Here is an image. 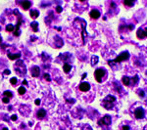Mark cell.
<instances>
[{
    "instance_id": "43",
    "label": "cell",
    "mask_w": 147,
    "mask_h": 130,
    "mask_svg": "<svg viewBox=\"0 0 147 130\" xmlns=\"http://www.w3.org/2000/svg\"><path fill=\"white\" fill-rule=\"evenodd\" d=\"M2 42V37H1V35H0V43Z\"/></svg>"
},
{
    "instance_id": "38",
    "label": "cell",
    "mask_w": 147,
    "mask_h": 130,
    "mask_svg": "<svg viewBox=\"0 0 147 130\" xmlns=\"http://www.w3.org/2000/svg\"><path fill=\"white\" fill-rule=\"evenodd\" d=\"M34 103H35V105H36V106H38V105H40L41 101H40V99H36V100L34 101Z\"/></svg>"
},
{
    "instance_id": "34",
    "label": "cell",
    "mask_w": 147,
    "mask_h": 130,
    "mask_svg": "<svg viewBox=\"0 0 147 130\" xmlns=\"http://www.w3.org/2000/svg\"><path fill=\"white\" fill-rule=\"evenodd\" d=\"M83 130H92V128H91L90 126L88 125V124H86V125H84V126H83Z\"/></svg>"
},
{
    "instance_id": "14",
    "label": "cell",
    "mask_w": 147,
    "mask_h": 130,
    "mask_svg": "<svg viewBox=\"0 0 147 130\" xmlns=\"http://www.w3.org/2000/svg\"><path fill=\"white\" fill-rule=\"evenodd\" d=\"M20 4L22 5V8L24 10H29V8H30V6H31V2L30 1H29V0H25V1H22Z\"/></svg>"
},
{
    "instance_id": "10",
    "label": "cell",
    "mask_w": 147,
    "mask_h": 130,
    "mask_svg": "<svg viewBox=\"0 0 147 130\" xmlns=\"http://www.w3.org/2000/svg\"><path fill=\"white\" fill-rule=\"evenodd\" d=\"M78 89L81 92H87L90 89V84L88 82H81L79 85H78Z\"/></svg>"
},
{
    "instance_id": "13",
    "label": "cell",
    "mask_w": 147,
    "mask_h": 130,
    "mask_svg": "<svg viewBox=\"0 0 147 130\" xmlns=\"http://www.w3.org/2000/svg\"><path fill=\"white\" fill-rule=\"evenodd\" d=\"M54 40H55V47L56 48H61L62 46H63V39L61 38L60 36H58V35H56L55 37H54Z\"/></svg>"
},
{
    "instance_id": "41",
    "label": "cell",
    "mask_w": 147,
    "mask_h": 130,
    "mask_svg": "<svg viewBox=\"0 0 147 130\" xmlns=\"http://www.w3.org/2000/svg\"><path fill=\"white\" fill-rule=\"evenodd\" d=\"M30 40H32V41H34V40H36V37H34V36H32V37L30 38Z\"/></svg>"
},
{
    "instance_id": "19",
    "label": "cell",
    "mask_w": 147,
    "mask_h": 130,
    "mask_svg": "<svg viewBox=\"0 0 147 130\" xmlns=\"http://www.w3.org/2000/svg\"><path fill=\"white\" fill-rule=\"evenodd\" d=\"M123 81V84L124 85H126V86H129L130 85V77L128 76H124L122 79Z\"/></svg>"
},
{
    "instance_id": "44",
    "label": "cell",
    "mask_w": 147,
    "mask_h": 130,
    "mask_svg": "<svg viewBox=\"0 0 147 130\" xmlns=\"http://www.w3.org/2000/svg\"><path fill=\"white\" fill-rule=\"evenodd\" d=\"M0 30H1V28H0Z\"/></svg>"
},
{
    "instance_id": "33",
    "label": "cell",
    "mask_w": 147,
    "mask_h": 130,
    "mask_svg": "<svg viewBox=\"0 0 147 130\" xmlns=\"http://www.w3.org/2000/svg\"><path fill=\"white\" fill-rule=\"evenodd\" d=\"M2 102H3L4 104H9L10 99L9 98H7V97H3V98H2Z\"/></svg>"
},
{
    "instance_id": "21",
    "label": "cell",
    "mask_w": 147,
    "mask_h": 130,
    "mask_svg": "<svg viewBox=\"0 0 147 130\" xmlns=\"http://www.w3.org/2000/svg\"><path fill=\"white\" fill-rule=\"evenodd\" d=\"M30 27H31V29H32V30H34V32L38 31V23L37 22H32L30 24Z\"/></svg>"
},
{
    "instance_id": "9",
    "label": "cell",
    "mask_w": 147,
    "mask_h": 130,
    "mask_svg": "<svg viewBox=\"0 0 147 130\" xmlns=\"http://www.w3.org/2000/svg\"><path fill=\"white\" fill-rule=\"evenodd\" d=\"M136 36L139 39H143L147 37V28L146 29H138L136 31Z\"/></svg>"
},
{
    "instance_id": "32",
    "label": "cell",
    "mask_w": 147,
    "mask_h": 130,
    "mask_svg": "<svg viewBox=\"0 0 147 130\" xmlns=\"http://www.w3.org/2000/svg\"><path fill=\"white\" fill-rule=\"evenodd\" d=\"M55 11H56V12H57L58 14H60V13H61V12L63 11V8H62L61 6H57V7L55 8Z\"/></svg>"
},
{
    "instance_id": "16",
    "label": "cell",
    "mask_w": 147,
    "mask_h": 130,
    "mask_svg": "<svg viewBox=\"0 0 147 130\" xmlns=\"http://www.w3.org/2000/svg\"><path fill=\"white\" fill-rule=\"evenodd\" d=\"M45 116H46V111H45L44 109H40V110H38L37 112H36V117H37L38 119H42L43 117H45Z\"/></svg>"
},
{
    "instance_id": "37",
    "label": "cell",
    "mask_w": 147,
    "mask_h": 130,
    "mask_svg": "<svg viewBox=\"0 0 147 130\" xmlns=\"http://www.w3.org/2000/svg\"><path fill=\"white\" fill-rule=\"evenodd\" d=\"M122 130H130V127H129L128 125H124L123 126Z\"/></svg>"
},
{
    "instance_id": "17",
    "label": "cell",
    "mask_w": 147,
    "mask_h": 130,
    "mask_svg": "<svg viewBox=\"0 0 147 130\" xmlns=\"http://www.w3.org/2000/svg\"><path fill=\"white\" fill-rule=\"evenodd\" d=\"M60 58L63 60L65 63H68V61L70 59H72V55L69 53H65V54H60Z\"/></svg>"
},
{
    "instance_id": "20",
    "label": "cell",
    "mask_w": 147,
    "mask_h": 130,
    "mask_svg": "<svg viewBox=\"0 0 147 130\" xmlns=\"http://www.w3.org/2000/svg\"><path fill=\"white\" fill-rule=\"evenodd\" d=\"M29 15H30V17H31L32 19H36V18L39 16V12L37 10H30Z\"/></svg>"
},
{
    "instance_id": "5",
    "label": "cell",
    "mask_w": 147,
    "mask_h": 130,
    "mask_svg": "<svg viewBox=\"0 0 147 130\" xmlns=\"http://www.w3.org/2000/svg\"><path fill=\"white\" fill-rule=\"evenodd\" d=\"M107 75V72L104 67H99V68H96L95 72H94V76H95V79L98 83H101L103 81V78Z\"/></svg>"
},
{
    "instance_id": "8",
    "label": "cell",
    "mask_w": 147,
    "mask_h": 130,
    "mask_svg": "<svg viewBox=\"0 0 147 130\" xmlns=\"http://www.w3.org/2000/svg\"><path fill=\"white\" fill-rule=\"evenodd\" d=\"M134 116L136 117L137 119H141L145 116V111L143 108H137L136 110L134 111Z\"/></svg>"
},
{
    "instance_id": "12",
    "label": "cell",
    "mask_w": 147,
    "mask_h": 130,
    "mask_svg": "<svg viewBox=\"0 0 147 130\" xmlns=\"http://www.w3.org/2000/svg\"><path fill=\"white\" fill-rule=\"evenodd\" d=\"M89 16H90V18H91V19L97 20V19L100 18L101 14H100V12H99L97 9H92L91 11H90V13H89Z\"/></svg>"
},
{
    "instance_id": "25",
    "label": "cell",
    "mask_w": 147,
    "mask_h": 130,
    "mask_svg": "<svg viewBox=\"0 0 147 130\" xmlns=\"http://www.w3.org/2000/svg\"><path fill=\"white\" fill-rule=\"evenodd\" d=\"M114 86H115V90L117 92H119V93H121L122 92V88H121V86L119 85V83H118L117 81L114 82Z\"/></svg>"
},
{
    "instance_id": "24",
    "label": "cell",
    "mask_w": 147,
    "mask_h": 130,
    "mask_svg": "<svg viewBox=\"0 0 147 130\" xmlns=\"http://www.w3.org/2000/svg\"><path fill=\"white\" fill-rule=\"evenodd\" d=\"M15 29V25L13 24H8V25H6V30L8 31V32H13Z\"/></svg>"
},
{
    "instance_id": "35",
    "label": "cell",
    "mask_w": 147,
    "mask_h": 130,
    "mask_svg": "<svg viewBox=\"0 0 147 130\" xmlns=\"http://www.w3.org/2000/svg\"><path fill=\"white\" fill-rule=\"evenodd\" d=\"M3 73H4L5 75H9L10 73H11V71H10V70H8V68H7V70H5L4 72H3Z\"/></svg>"
},
{
    "instance_id": "3",
    "label": "cell",
    "mask_w": 147,
    "mask_h": 130,
    "mask_svg": "<svg viewBox=\"0 0 147 130\" xmlns=\"http://www.w3.org/2000/svg\"><path fill=\"white\" fill-rule=\"evenodd\" d=\"M14 14L16 15V17H17V24L15 25V29L14 31H13V34H14V36H20V34H21V30H20V27H21V24L24 23V19H23V17H22V15L21 13L19 12V10L18 9H15L14 10Z\"/></svg>"
},
{
    "instance_id": "42",
    "label": "cell",
    "mask_w": 147,
    "mask_h": 130,
    "mask_svg": "<svg viewBox=\"0 0 147 130\" xmlns=\"http://www.w3.org/2000/svg\"><path fill=\"white\" fill-rule=\"evenodd\" d=\"M1 130H8V127H2Z\"/></svg>"
},
{
    "instance_id": "28",
    "label": "cell",
    "mask_w": 147,
    "mask_h": 130,
    "mask_svg": "<svg viewBox=\"0 0 147 130\" xmlns=\"http://www.w3.org/2000/svg\"><path fill=\"white\" fill-rule=\"evenodd\" d=\"M18 92H19L20 95H24L25 93H26V89H25V87L24 86H21L19 89H18Z\"/></svg>"
},
{
    "instance_id": "26",
    "label": "cell",
    "mask_w": 147,
    "mask_h": 130,
    "mask_svg": "<svg viewBox=\"0 0 147 130\" xmlns=\"http://www.w3.org/2000/svg\"><path fill=\"white\" fill-rule=\"evenodd\" d=\"M3 96L4 97H7V98H12V97H13V93H12V92L11 91H8V90H7V91H4L3 92Z\"/></svg>"
},
{
    "instance_id": "6",
    "label": "cell",
    "mask_w": 147,
    "mask_h": 130,
    "mask_svg": "<svg viewBox=\"0 0 147 130\" xmlns=\"http://www.w3.org/2000/svg\"><path fill=\"white\" fill-rule=\"evenodd\" d=\"M75 21H77L79 23V25H80V28H81V38H83V44H85V34L87 35L86 33V22L84 21L83 19H80V18H77V19L75 20Z\"/></svg>"
},
{
    "instance_id": "7",
    "label": "cell",
    "mask_w": 147,
    "mask_h": 130,
    "mask_svg": "<svg viewBox=\"0 0 147 130\" xmlns=\"http://www.w3.org/2000/svg\"><path fill=\"white\" fill-rule=\"evenodd\" d=\"M111 122H112V117H111V116L106 115V116H104L102 118H100V119L98 120V125L99 126H109L111 124Z\"/></svg>"
},
{
    "instance_id": "40",
    "label": "cell",
    "mask_w": 147,
    "mask_h": 130,
    "mask_svg": "<svg viewBox=\"0 0 147 130\" xmlns=\"http://www.w3.org/2000/svg\"><path fill=\"white\" fill-rule=\"evenodd\" d=\"M85 76H86V73H83V76H81V79H84V78H85Z\"/></svg>"
},
{
    "instance_id": "2",
    "label": "cell",
    "mask_w": 147,
    "mask_h": 130,
    "mask_svg": "<svg viewBox=\"0 0 147 130\" xmlns=\"http://www.w3.org/2000/svg\"><path fill=\"white\" fill-rule=\"evenodd\" d=\"M116 101H117V99H116L115 96H113V95H107V96L102 100L101 105H102L103 108H105L106 110H111V109H113L114 106H115Z\"/></svg>"
},
{
    "instance_id": "30",
    "label": "cell",
    "mask_w": 147,
    "mask_h": 130,
    "mask_svg": "<svg viewBox=\"0 0 147 130\" xmlns=\"http://www.w3.org/2000/svg\"><path fill=\"white\" fill-rule=\"evenodd\" d=\"M137 94H138V96L140 97V98H144L145 97V92L143 91V90H138Z\"/></svg>"
},
{
    "instance_id": "11",
    "label": "cell",
    "mask_w": 147,
    "mask_h": 130,
    "mask_svg": "<svg viewBox=\"0 0 147 130\" xmlns=\"http://www.w3.org/2000/svg\"><path fill=\"white\" fill-rule=\"evenodd\" d=\"M30 73H31V76L32 77H38L40 74V68L37 66H34V67L30 68Z\"/></svg>"
},
{
    "instance_id": "39",
    "label": "cell",
    "mask_w": 147,
    "mask_h": 130,
    "mask_svg": "<svg viewBox=\"0 0 147 130\" xmlns=\"http://www.w3.org/2000/svg\"><path fill=\"white\" fill-rule=\"evenodd\" d=\"M22 85H23V86H24V85H26V86H27V85H28V81H27L26 79H24V80H23V82H22Z\"/></svg>"
},
{
    "instance_id": "1",
    "label": "cell",
    "mask_w": 147,
    "mask_h": 130,
    "mask_svg": "<svg viewBox=\"0 0 147 130\" xmlns=\"http://www.w3.org/2000/svg\"><path fill=\"white\" fill-rule=\"evenodd\" d=\"M129 59V53L128 51H124L120 55H118V57L114 60H111V61H108V65L110 67H114L115 65H118V64L122 63L124 61H127Z\"/></svg>"
},
{
    "instance_id": "4",
    "label": "cell",
    "mask_w": 147,
    "mask_h": 130,
    "mask_svg": "<svg viewBox=\"0 0 147 130\" xmlns=\"http://www.w3.org/2000/svg\"><path fill=\"white\" fill-rule=\"evenodd\" d=\"M15 72H17V74L20 75V76H24L26 75V73H27V67H26V65L24 64L23 61H17L16 64H15Z\"/></svg>"
},
{
    "instance_id": "23",
    "label": "cell",
    "mask_w": 147,
    "mask_h": 130,
    "mask_svg": "<svg viewBox=\"0 0 147 130\" xmlns=\"http://www.w3.org/2000/svg\"><path fill=\"white\" fill-rule=\"evenodd\" d=\"M98 60H99L98 56H96V55L92 56V57H91V66H95V65L98 63Z\"/></svg>"
},
{
    "instance_id": "27",
    "label": "cell",
    "mask_w": 147,
    "mask_h": 130,
    "mask_svg": "<svg viewBox=\"0 0 147 130\" xmlns=\"http://www.w3.org/2000/svg\"><path fill=\"white\" fill-rule=\"evenodd\" d=\"M124 5H126V6H128V7H132L134 5V1H127V0H125L124 2Z\"/></svg>"
},
{
    "instance_id": "31",
    "label": "cell",
    "mask_w": 147,
    "mask_h": 130,
    "mask_svg": "<svg viewBox=\"0 0 147 130\" xmlns=\"http://www.w3.org/2000/svg\"><path fill=\"white\" fill-rule=\"evenodd\" d=\"M17 82H18V79H17L16 77H12V78L10 79V83H11L12 85H15V84H17Z\"/></svg>"
},
{
    "instance_id": "22",
    "label": "cell",
    "mask_w": 147,
    "mask_h": 130,
    "mask_svg": "<svg viewBox=\"0 0 147 130\" xmlns=\"http://www.w3.org/2000/svg\"><path fill=\"white\" fill-rule=\"evenodd\" d=\"M138 80H139V78H138V75L137 74H135L133 77H132L130 78V84H137V82H138Z\"/></svg>"
},
{
    "instance_id": "15",
    "label": "cell",
    "mask_w": 147,
    "mask_h": 130,
    "mask_svg": "<svg viewBox=\"0 0 147 130\" xmlns=\"http://www.w3.org/2000/svg\"><path fill=\"white\" fill-rule=\"evenodd\" d=\"M8 58L11 60V61H15V60H18V59L21 58V53H17V54H13V53H10V52H8Z\"/></svg>"
},
{
    "instance_id": "36",
    "label": "cell",
    "mask_w": 147,
    "mask_h": 130,
    "mask_svg": "<svg viewBox=\"0 0 147 130\" xmlns=\"http://www.w3.org/2000/svg\"><path fill=\"white\" fill-rule=\"evenodd\" d=\"M18 119V116H16V115H13V116H11V120L12 121H15V120H17Z\"/></svg>"
},
{
    "instance_id": "29",
    "label": "cell",
    "mask_w": 147,
    "mask_h": 130,
    "mask_svg": "<svg viewBox=\"0 0 147 130\" xmlns=\"http://www.w3.org/2000/svg\"><path fill=\"white\" fill-rule=\"evenodd\" d=\"M43 77H44V79L45 80H47V81H51V77H50V74L49 73H47V72H45L43 74Z\"/></svg>"
},
{
    "instance_id": "18",
    "label": "cell",
    "mask_w": 147,
    "mask_h": 130,
    "mask_svg": "<svg viewBox=\"0 0 147 130\" xmlns=\"http://www.w3.org/2000/svg\"><path fill=\"white\" fill-rule=\"evenodd\" d=\"M71 70H72V65L69 63H65L63 65V71L66 73H69V72H71Z\"/></svg>"
}]
</instances>
